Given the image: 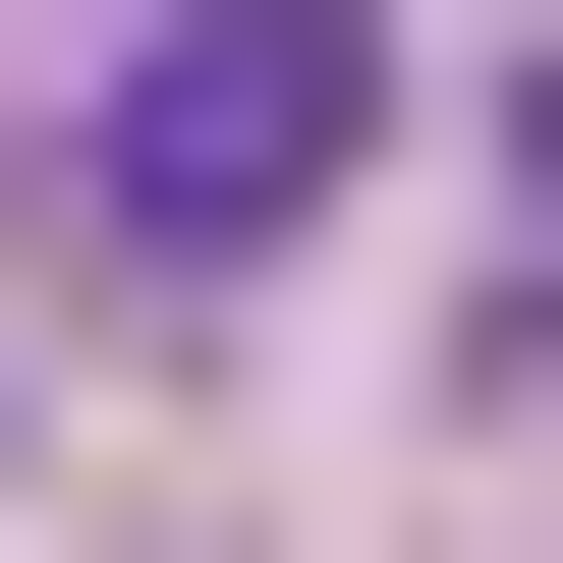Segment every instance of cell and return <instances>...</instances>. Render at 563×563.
I'll return each instance as SVG.
<instances>
[{
    "label": "cell",
    "mask_w": 563,
    "mask_h": 563,
    "mask_svg": "<svg viewBox=\"0 0 563 563\" xmlns=\"http://www.w3.org/2000/svg\"><path fill=\"white\" fill-rule=\"evenodd\" d=\"M57 225H113V282H282V225H339V0H113Z\"/></svg>",
    "instance_id": "6da1fadb"
},
{
    "label": "cell",
    "mask_w": 563,
    "mask_h": 563,
    "mask_svg": "<svg viewBox=\"0 0 563 563\" xmlns=\"http://www.w3.org/2000/svg\"><path fill=\"white\" fill-rule=\"evenodd\" d=\"M507 113H563V57H507Z\"/></svg>",
    "instance_id": "7a4b0ae2"
}]
</instances>
